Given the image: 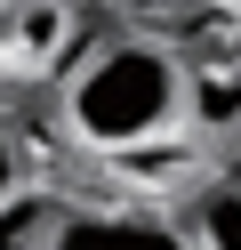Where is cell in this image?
<instances>
[{
	"label": "cell",
	"mask_w": 241,
	"mask_h": 250,
	"mask_svg": "<svg viewBox=\"0 0 241 250\" xmlns=\"http://www.w3.org/2000/svg\"><path fill=\"white\" fill-rule=\"evenodd\" d=\"M64 129L89 153H105V162L169 146L185 129V57L145 41V33L96 41L80 57V73L64 81Z\"/></svg>",
	"instance_id": "obj_1"
},
{
	"label": "cell",
	"mask_w": 241,
	"mask_h": 250,
	"mask_svg": "<svg viewBox=\"0 0 241 250\" xmlns=\"http://www.w3.org/2000/svg\"><path fill=\"white\" fill-rule=\"evenodd\" d=\"M48 250H185V242L137 210H64Z\"/></svg>",
	"instance_id": "obj_2"
},
{
	"label": "cell",
	"mask_w": 241,
	"mask_h": 250,
	"mask_svg": "<svg viewBox=\"0 0 241 250\" xmlns=\"http://www.w3.org/2000/svg\"><path fill=\"white\" fill-rule=\"evenodd\" d=\"M185 121L209 137L241 129V57H209V65H185Z\"/></svg>",
	"instance_id": "obj_3"
},
{
	"label": "cell",
	"mask_w": 241,
	"mask_h": 250,
	"mask_svg": "<svg viewBox=\"0 0 241 250\" xmlns=\"http://www.w3.org/2000/svg\"><path fill=\"white\" fill-rule=\"evenodd\" d=\"M56 202L48 194H8L0 202V250H48V234H56Z\"/></svg>",
	"instance_id": "obj_4"
},
{
	"label": "cell",
	"mask_w": 241,
	"mask_h": 250,
	"mask_svg": "<svg viewBox=\"0 0 241 250\" xmlns=\"http://www.w3.org/2000/svg\"><path fill=\"white\" fill-rule=\"evenodd\" d=\"M185 218H193V242H201V250H241V186H233V178L209 186Z\"/></svg>",
	"instance_id": "obj_5"
},
{
	"label": "cell",
	"mask_w": 241,
	"mask_h": 250,
	"mask_svg": "<svg viewBox=\"0 0 241 250\" xmlns=\"http://www.w3.org/2000/svg\"><path fill=\"white\" fill-rule=\"evenodd\" d=\"M64 24H73V8H0V49L48 57V49L64 41Z\"/></svg>",
	"instance_id": "obj_6"
},
{
	"label": "cell",
	"mask_w": 241,
	"mask_h": 250,
	"mask_svg": "<svg viewBox=\"0 0 241 250\" xmlns=\"http://www.w3.org/2000/svg\"><path fill=\"white\" fill-rule=\"evenodd\" d=\"M16 194V146H8V129H0V202Z\"/></svg>",
	"instance_id": "obj_7"
},
{
	"label": "cell",
	"mask_w": 241,
	"mask_h": 250,
	"mask_svg": "<svg viewBox=\"0 0 241 250\" xmlns=\"http://www.w3.org/2000/svg\"><path fill=\"white\" fill-rule=\"evenodd\" d=\"M233 186H241V153H233Z\"/></svg>",
	"instance_id": "obj_8"
}]
</instances>
